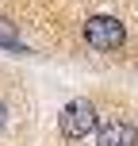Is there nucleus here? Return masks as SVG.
Instances as JSON below:
<instances>
[{"label": "nucleus", "instance_id": "2", "mask_svg": "<svg viewBox=\"0 0 138 146\" xmlns=\"http://www.w3.org/2000/svg\"><path fill=\"white\" fill-rule=\"evenodd\" d=\"M85 38L96 50H119L123 38H127V31H123V23H119L115 15H92V19L85 23Z\"/></svg>", "mask_w": 138, "mask_h": 146}, {"label": "nucleus", "instance_id": "5", "mask_svg": "<svg viewBox=\"0 0 138 146\" xmlns=\"http://www.w3.org/2000/svg\"><path fill=\"white\" fill-rule=\"evenodd\" d=\"M4 123H8V108H4V100H0V131H4Z\"/></svg>", "mask_w": 138, "mask_h": 146}, {"label": "nucleus", "instance_id": "1", "mask_svg": "<svg viewBox=\"0 0 138 146\" xmlns=\"http://www.w3.org/2000/svg\"><path fill=\"white\" fill-rule=\"evenodd\" d=\"M92 123H96V108L88 100H69L65 108H61V115H58V127H61V135H65L69 142L85 139V135L92 131Z\"/></svg>", "mask_w": 138, "mask_h": 146}, {"label": "nucleus", "instance_id": "4", "mask_svg": "<svg viewBox=\"0 0 138 146\" xmlns=\"http://www.w3.org/2000/svg\"><path fill=\"white\" fill-rule=\"evenodd\" d=\"M0 46H12V50H23L19 35H15V23H8V19H0Z\"/></svg>", "mask_w": 138, "mask_h": 146}, {"label": "nucleus", "instance_id": "3", "mask_svg": "<svg viewBox=\"0 0 138 146\" xmlns=\"http://www.w3.org/2000/svg\"><path fill=\"white\" fill-rule=\"evenodd\" d=\"M96 146H138V131H134V123H127V119H108V123L100 127Z\"/></svg>", "mask_w": 138, "mask_h": 146}]
</instances>
